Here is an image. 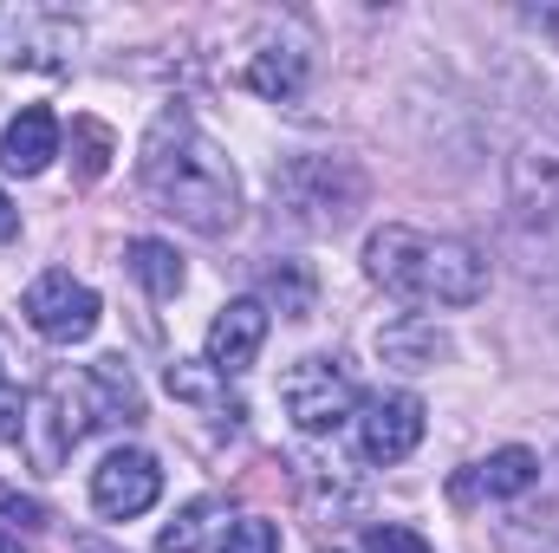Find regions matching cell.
I'll return each mask as SVG.
<instances>
[{"instance_id": "cell-1", "label": "cell", "mask_w": 559, "mask_h": 553, "mask_svg": "<svg viewBox=\"0 0 559 553\" xmlns=\"http://www.w3.org/2000/svg\"><path fill=\"white\" fill-rule=\"evenodd\" d=\"M138 176H143V196L169 222H182L189 235H228L241 222L235 163L189 111H163L150 125V138L138 150Z\"/></svg>"}, {"instance_id": "cell-2", "label": "cell", "mask_w": 559, "mask_h": 553, "mask_svg": "<svg viewBox=\"0 0 559 553\" xmlns=\"http://www.w3.org/2000/svg\"><path fill=\"white\" fill-rule=\"evenodd\" d=\"M143 416V398L124 372V358H98L85 372H52L26 411H20V449L33 469H59L98 423H138Z\"/></svg>"}, {"instance_id": "cell-3", "label": "cell", "mask_w": 559, "mask_h": 553, "mask_svg": "<svg viewBox=\"0 0 559 553\" xmlns=\"http://www.w3.org/2000/svg\"><path fill=\"white\" fill-rule=\"evenodd\" d=\"M365 274L384 293L411 299V306H475L488 286V261L455 242V235H429L411 222H384L365 242Z\"/></svg>"}, {"instance_id": "cell-4", "label": "cell", "mask_w": 559, "mask_h": 553, "mask_svg": "<svg viewBox=\"0 0 559 553\" xmlns=\"http://www.w3.org/2000/svg\"><path fill=\"white\" fill-rule=\"evenodd\" d=\"M280 404H286V416H293L299 436H332V430L352 423L358 391H352V378H345L338 358H299V365L280 378Z\"/></svg>"}, {"instance_id": "cell-5", "label": "cell", "mask_w": 559, "mask_h": 553, "mask_svg": "<svg viewBox=\"0 0 559 553\" xmlns=\"http://www.w3.org/2000/svg\"><path fill=\"white\" fill-rule=\"evenodd\" d=\"M20 313H26V326H33L39 339H52V345H79V339L98 332V293H92L85 280L59 274V268L26 286Z\"/></svg>"}, {"instance_id": "cell-6", "label": "cell", "mask_w": 559, "mask_h": 553, "mask_svg": "<svg viewBox=\"0 0 559 553\" xmlns=\"http://www.w3.org/2000/svg\"><path fill=\"white\" fill-rule=\"evenodd\" d=\"M156 495H163V469H156V456H143V449H111V456L92 469V508H98L105 521H131L143 508H156Z\"/></svg>"}, {"instance_id": "cell-7", "label": "cell", "mask_w": 559, "mask_h": 553, "mask_svg": "<svg viewBox=\"0 0 559 553\" xmlns=\"http://www.w3.org/2000/svg\"><path fill=\"white\" fill-rule=\"evenodd\" d=\"M423 398L411 391H378V398H365V411H358V449H365V462H404L411 449L423 443Z\"/></svg>"}, {"instance_id": "cell-8", "label": "cell", "mask_w": 559, "mask_h": 553, "mask_svg": "<svg viewBox=\"0 0 559 553\" xmlns=\"http://www.w3.org/2000/svg\"><path fill=\"white\" fill-rule=\"evenodd\" d=\"M13 33V66H33V72H66L72 52H79V20L72 13H52V7H20L7 20Z\"/></svg>"}, {"instance_id": "cell-9", "label": "cell", "mask_w": 559, "mask_h": 553, "mask_svg": "<svg viewBox=\"0 0 559 553\" xmlns=\"http://www.w3.org/2000/svg\"><path fill=\"white\" fill-rule=\"evenodd\" d=\"M267 345V299H228L209 326V365L215 372H248Z\"/></svg>"}, {"instance_id": "cell-10", "label": "cell", "mask_w": 559, "mask_h": 553, "mask_svg": "<svg viewBox=\"0 0 559 553\" xmlns=\"http://www.w3.org/2000/svg\"><path fill=\"white\" fill-rule=\"evenodd\" d=\"M59 143H66L59 118H52L46 105H26V111L0 131V169H7V176H39V169L59 156Z\"/></svg>"}, {"instance_id": "cell-11", "label": "cell", "mask_w": 559, "mask_h": 553, "mask_svg": "<svg viewBox=\"0 0 559 553\" xmlns=\"http://www.w3.org/2000/svg\"><path fill=\"white\" fill-rule=\"evenodd\" d=\"M378 358L397 365V372H436V365L449 358V339L436 332V319L397 313L391 326H378Z\"/></svg>"}, {"instance_id": "cell-12", "label": "cell", "mask_w": 559, "mask_h": 553, "mask_svg": "<svg viewBox=\"0 0 559 553\" xmlns=\"http://www.w3.org/2000/svg\"><path fill=\"white\" fill-rule=\"evenodd\" d=\"M248 92H261V98H299L306 92V79H312V59H306V46H293V39H267L254 59H248Z\"/></svg>"}, {"instance_id": "cell-13", "label": "cell", "mask_w": 559, "mask_h": 553, "mask_svg": "<svg viewBox=\"0 0 559 553\" xmlns=\"http://www.w3.org/2000/svg\"><path fill=\"white\" fill-rule=\"evenodd\" d=\"M169 398H182V404H195V411L222 416L228 430L241 423V398L228 391V372H215L209 358H176V365H169Z\"/></svg>"}, {"instance_id": "cell-14", "label": "cell", "mask_w": 559, "mask_h": 553, "mask_svg": "<svg viewBox=\"0 0 559 553\" xmlns=\"http://www.w3.org/2000/svg\"><path fill=\"white\" fill-rule=\"evenodd\" d=\"M534 482H540V456L534 449H495L488 462H475L468 482H455V495H468V489H481V495H527Z\"/></svg>"}, {"instance_id": "cell-15", "label": "cell", "mask_w": 559, "mask_h": 553, "mask_svg": "<svg viewBox=\"0 0 559 553\" xmlns=\"http://www.w3.org/2000/svg\"><path fill=\"white\" fill-rule=\"evenodd\" d=\"M228 534V508L222 502H189L163 534H156V553H202L209 541Z\"/></svg>"}, {"instance_id": "cell-16", "label": "cell", "mask_w": 559, "mask_h": 553, "mask_svg": "<svg viewBox=\"0 0 559 553\" xmlns=\"http://www.w3.org/2000/svg\"><path fill=\"white\" fill-rule=\"evenodd\" d=\"M124 255H131V274L143 280V293H150V299H176V293H182V261H176V248H169V242L138 235Z\"/></svg>"}, {"instance_id": "cell-17", "label": "cell", "mask_w": 559, "mask_h": 553, "mask_svg": "<svg viewBox=\"0 0 559 553\" xmlns=\"http://www.w3.org/2000/svg\"><path fill=\"white\" fill-rule=\"evenodd\" d=\"M267 299L286 319H312V274H306V261H274L267 268Z\"/></svg>"}, {"instance_id": "cell-18", "label": "cell", "mask_w": 559, "mask_h": 553, "mask_svg": "<svg viewBox=\"0 0 559 553\" xmlns=\"http://www.w3.org/2000/svg\"><path fill=\"white\" fill-rule=\"evenodd\" d=\"M72 156H79V176L98 183V176L111 169V156H118V138H111L98 118H72Z\"/></svg>"}, {"instance_id": "cell-19", "label": "cell", "mask_w": 559, "mask_h": 553, "mask_svg": "<svg viewBox=\"0 0 559 553\" xmlns=\"http://www.w3.org/2000/svg\"><path fill=\"white\" fill-rule=\"evenodd\" d=\"M222 553H280V528L261 521V515H241V521H228Z\"/></svg>"}, {"instance_id": "cell-20", "label": "cell", "mask_w": 559, "mask_h": 553, "mask_svg": "<svg viewBox=\"0 0 559 553\" xmlns=\"http://www.w3.org/2000/svg\"><path fill=\"white\" fill-rule=\"evenodd\" d=\"M365 553H429L417 528H397V521H378L371 534H365Z\"/></svg>"}, {"instance_id": "cell-21", "label": "cell", "mask_w": 559, "mask_h": 553, "mask_svg": "<svg viewBox=\"0 0 559 553\" xmlns=\"http://www.w3.org/2000/svg\"><path fill=\"white\" fill-rule=\"evenodd\" d=\"M0 515L20 521V528H39V521H46V508H39L33 495H13V489H0Z\"/></svg>"}, {"instance_id": "cell-22", "label": "cell", "mask_w": 559, "mask_h": 553, "mask_svg": "<svg viewBox=\"0 0 559 553\" xmlns=\"http://www.w3.org/2000/svg\"><path fill=\"white\" fill-rule=\"evenodd\" d=\"M20 411H26V404H20V391L7 385V372H0V443H20Z\"/></svg>"}, {"instance_id": "cell-23", "label": "cell", "mask_w": 559, "mask_h": 553, "mask_svg": "<svg viewBox=\"0 0 559 553\" xmlns=\"http://www.w3.org/2000/svg\"><path fill=\"white\" fill-rule=\"evenodd\" d=\"M13 235H20V209H13V202H7V189H0V248H7Z\"/></svg>"}, {"instance_id": "cell-24", "label": "cell", "mask_w": 559, "mask_h": 553, "mask_svg": "<svg viewBox=\"0 0 559 553\" xmlns=\"http://www.w3.org/2000/svg\"><path fill=\"white\" fill-rule=\"evenodd\" d=\"M0 553H26V548H20V541H13V534H0Z\"/></svg>"}]
</instances>
